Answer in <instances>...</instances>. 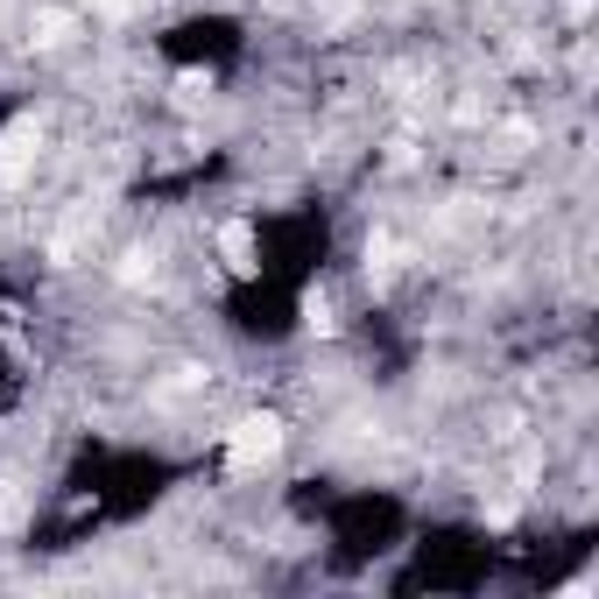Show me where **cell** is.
I'll list each match as a JSON object with an SVG mask.
<instances>
[{"label": "cell", "instance_id": "obj_1", "mask_svg": "<svg viewBox=\"0 0 599 599\" xmlns=\"http://www.w3.org/2000/svg\"><path fill=\"white\" fill-rule=\"evenodd\" d=\"M22 121V113H14ZM14 121L0 127V148H14ZM22 169H35V148H22V156H0V177H22Z\"/></svg>", "mask_w": 599, "mask_h": 599}]
</instances>
